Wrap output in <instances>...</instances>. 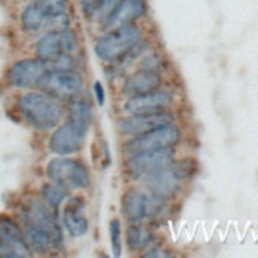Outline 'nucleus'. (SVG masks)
Returning a JSON list of instances; mask_svg holds the SVG:
<instances>
[{
    "label": "nucleus",
    "instance_id": "f257e3e1",
    "mask_svg": "<svg viewBox=\"0 0 258 258\" xmlns=\"http://www.w3.org/2000/svg\"><path fill=\"white\" fill-rule=\"evenodd\" d=\"M171 203L141 184H130L120 195V216L125 223H159L171 211Z\"/></svg>",
    "mask_w": 258,
    "mask_h": 258
},
{
    "label": "nucleus",
    "instance_id": "f03ea898",
    "mask_svg": "<svg viewBox=\"0 0 258 258\" xmlns=\"http://www.w3.org/2000/svg\"><path fill=\"white\" fill-rule=\"evenodd\" d=\"M18 113L38 132H52L65 119V103L43 91H29L18 98Z\"/></svg>",
    "mask_w": 258,
    "mask_h": 258
},
{
    "label": "nucleus",
    "instance_id": "7ed1b4c3",
    "mask_svg": "<svg viewBox=\"0 0 258 258\" xmlns=\"http://www.w3.org/2000/svg\"><path fill=\"white\" fill-rule=\"evenodd\" d=\"M144 37H148V27L144 22H132L106 32H97L92 49L103 65L114 63Z\"/></svg>",
    "mask_w": 258,
    "mask_h": 258
},
{
    "label": "nucleus",
    "instance_id": "20e7f679",
    "mask_svg": "<svg viewBox=\"0 0 258 258\" xmlns=\"http://www.w3.org/2000/svg\"><path fill=\"white\" fill-rule=\"evenodd\" d=\"M195 173V162L190 159H177L170 165L146 176L140 182L157 197L176 201L185 190L187 181Z\"/></svg>",
    "mask_w": 258,
    "mask_h": 258
},
{
    "label": "nucleus",
    "instance_id": "39448f33",
    "mask_svg": "<svg viewBox=\"0 0 258 258\" xmlns=\"http://www.w3.org/2000/svg\"><path fill=\"white\" fill-rule=\"evenodd\" d=\"M46 177L51 182L67 188L70 194H83L92 187L91 170H89V166L83 160L75 159V155H55L46 165Z\"/></svg>",
    "mask_w": 258,
    "mask_h": 258
},
{
    "label": "nucleus",
    "instance_id": "423d86ee",
    "mask_svg": "<svg viewBox=\"0 0 258 258\" xmlns=\"http://www.w3.org/2000/svg\"><path fill=\"white\" fill-rule=\"evenodd\" d=\"M21 227H37L51 233L54 241V250H60L65 244L63 230L59 223L57 211H54L41 197H32L24 201L19 211Z\"/></svg>",
    "mask_w": 258,
    "mask_h": 258
},
{
    "label": "nucleus",
    "instance_id": "0eeeda50",
    "mask_svg": "<svg viewBox=\"0 0 258 258\" xmlns=\"http://www.w3.org/2000/svg\"><path fill=\"white\" fill-rule=\"evenodd\" d=\"M184 140V132L177 122L160 125L154 130H149L143 135L133 138H125L120 143V154L122 157L132 155L144 151H155V149H166V148H177Z\"/></svg>",
    "mask_w": 258,
    "mask_h": 258
},
{
    "label": "nucleus",
    "instance_id": "6e6552de",
    "mask_svg": "<svg viewBox=\"0 0 258 258\" xmlns=\"http://www.w3.org/2000/svg\"><path fill=\"white\" fill-rule=\"evenodd\" d=\"M176 159L177 148L137 152L122 159V173L130 184H140L148 174L170 165Z\"/></svg>",
    "mask_w": 258,
    "mask_h": 258
},
{
    "label": "nucleus",
    "instance_id": "1a4fd4ad",
    "mask_svg": "<svg viewBox=\"0 0 258 258\" xmlns=\"http://www.w3.org/2000/svg\"><path fill=\"white\" fill-rule=\"evenodd\" d=\"M177 103V95L170 87H160L154 92L120 98L119 116L122 114H144V113H162L173 111Z\"/></svg>",
    "mask_w": 258,
    "mask_h": 258
},
{
    "label": "nucleus",
    "instance_id": "9d476101",
    "mask_svg": "<svg viewBox=\"0 0 258 258\" xmlns=\"http://www.w3.org/2000/svg\"><path fill=\"white\" fill-rule=\"evenodd\" d=\"M40 91L46 92L60 102H69L73 97L80 95L86 91V76L81 70L73 72H57V70H46L37 84Z\"/></svg>",
    "mask_w": 258,
    "mask_h": 258
},
{
    "label": "nucleus",
    "instance_id": "9b49d317",
    "mask_svg": "<svg viewBox=\"0 0 258 258\" xmlns=\"http://www.w3.org/2000/svg\"><path fill=\"white\" fill-rule=\"evenodd\" d=\"M89 130L91 128L65 117L62 124H59L52 130L48 141V148L54 155L60 157H72L81 154L86 146Z\"/></svg>",
    "mask_w": 258,
    "mask_h": 258
},
{
    "label": "nucleus",
    "instance_id": "f8f14e48",
    "mask_svg": "<svg viewBox=\"0 0 258 258\" xmlns=\"http://www.w3.org/2000/svg\"><path fill=\"white\" fill-rule=\"evenodd\" d=\"M177 122V116L173 111L162 113H144V114H122L116 119V130L122 140L133 138L160 125Z\"/></svg>",
    "mask_w": 258,
    "mask_h": 258
},
{
    "label": "nucleus",
    "instance_id": "ddd939ff",
    "mask_svg": "<svg viewBox=\"0 0 258 258\" xmlns=\"http://www.w3.org/2000/svg\"><path fill=\"white\" fill-rule=\"evenodd\" d=\"M62 227L70 234V238H84L91 230V222L87 217V200L81 192L70 194L62 208Z\"/></svg>",
    "mask_w": 258,
    "mask_h": 258
},
{
    "label": "nucleus",
    "instance_id": "4468645a",
    "mask_svg": "<svg viewBox=\"0 0 258 258\" xmlns=\"http://www.w3.org/2000/svg\"><path fill=\"white\" fill-rule=\"evenodd\" d=\"M149 16L148 0H120L119 5L111 11L95 30L106 32L132 22H144Z\"/></svg>",
    "mask_w": 258,
    "mask_h": 258
},
{
    "label": "nucleus",
    "instance_id": "2eb2a0df",
    "mask_svg": "<svg viewBox=\"0 0 258 258\" xmlns=\"http://www.w3.org/2000/svg\"><path fill=\"white\" fill-rule=\"evenodd\" d=\"M48 63L38 57H27L16 60L10 67L7 73L8 83L11 87L21 89V91H29L32 87H37L40 78L46 73Z\"/></svg>",
    "mask_w": 258,
    "mask_h": 258
},
{
    "label": "nucleus",
    "instance_id": "dca6fc26",
    "mask_svg": "<svg viewBox=\"0 0 258 258\" xmlns=\"http://www.w3.org/2000/svg\"><path fill=\"white\" fill-rule=\"evenodd\" d=\"M165 86V75L157 72L133 69L119 83V97L127 98L135 95H143L154 92Z\"/></svg>",
    "mask_w": 258,
    "mask_h": 258
},
{
    "label": "nucleus",
    "instance_id": "f3484780",
    "mask_svg": "<svg viewBox=\"0 0 258 258\" xmlns=\"http://www.w3.org/2000/svg\"><path fill=\"white\" fill-rule=\"evenodd\" d=\"M30 255L22 227L11 217L0 216V258H27Z\"/></svg>",
    "mask_w": 258,
    "mask_h": 258
},
{
    "label": "nucleus",
    "instance_id": "a211bd4d",
    "mask_svg": "<svg viewBox=\"0 0 258 258\" xmlns=\"http://www.w3.org/2000/svg\"><path fill=\"white\" fill-rule=\"evenodd\" d=\"M157 242H159V236H157L154 223H125L124 247L132 255H141L144 250H148Z\"/></svg>",
    "mask_w": 258,
    "mask_h": 258
},
{
    "label": "nucleus",
    "instance_id": "6ab92c4d",
    "mask_svg": "<svg viewBox=\"0 0 258 258\" xmlns=\"http://www.w3.org/2000/svg\"><path fill=\"white\" fill-rule=\"evenodd\" d=\"M65 117L91 128L95 122V102L86 91L65 102Z\"/></svg>",
    "mask_w": 258,
    "mask_h": 258
},
{
    "label": "nucleus",
    "instance_id": "aec40b11",
    "mask_svg": "<svg viewBox=\"0 0 258 258\" xmlns=\"http://www.w3.org/2000/svg\"><path fill=\"white\" fill-rule=\"evenodd\" d=\"M120 0H78L81 16L89 26L98 27L103 19L113 11Z\"/></svg>",
    "mask_w": 258,
    "mask_h": 258
},
{
    "label": "nucleus",
    "instance_id": "412c9836",
    "mask_svg": "<svg viewBox=\"0 0 258 258\" xmlns=\"http://www.w3.org/2000/svg\"><path fill=\"white\" fill-rule=\"evenodd\" d=\"M19 22L21 27L27 33H33V35H40L41 32L48 30V22H49V15L41 11L35 4H32L30 0L21 10L19 15Z\"/></svg>",
    "mask_w": 258,
    "mask_h": 258
},
{
    "label": "nucleus",
    "instance_id": "4be33fe9",
    "mask_svg": "<svg viewBox=\"0 0 258 258\" xmlns=\"http://www.w3.org/2000/svg\"><path fill=\"white\" fill-rule=\"evenodd\" d=\"M33 52H35V57L44 62H49L57 57V55H60L62 48H60L59 32H55V30L41 32L38 38L35 40V43H33Z\"/></svg>",
    "mask_w": 258,
    "mask_h": 258
},
{
    "label": "nucleus",
    "instance_id": "5701e85b",
    "mask_svg": "<svg viewBox=\"0 0 258 258\" xmlns=\"http://www.w3.org/2000/svg\"><path fill=\"white\" fill-rule=\"evenodd\" d=\"M22 234H24V241L32 253L46 255L54 250L52 236L46 230L37 227H22Z\"/></svg>",
    "mask_w": 258,
    "mask_h": 258
},
{
    "label": "nucleus",
    "instance_id": "b1692460",
    "mask_svg": "<svg viewBox=\"0 0 258 258\" xmlns=\"http://www.w3.org/2000/svg\"><path fill=\"white\" fill-rule=\"evenodd\" d=\"M69 195H70L69 190L60 187L59 184L51 182V181L41 187V198L46 201L54 211H59L63 206L65 200L69 198Z\"/></svg>",
    "mask_w": 258,
    "mask_h": 258
},
{
    "label": "nucleus",
    "instance_id": "393cba45",
    "mask_svg": "<svg viewBox=\"0 0 258 258\" xmlns=\"http://www.w3.org/2000/svg\"><path fill=\"white\" fill-rule=\"evenodd\" d=\"M108 236L113 256L119 258L124 253V225L119 217L111 219L108 223Z\"/></svg>",
    "mask_w": 258,
    "mask_h": 258
},
{
    "label": "nucleus",
    "instance_id": "a878e982",
    "mask_svg": "<svg viewBox=\"0 0 258 258\" xmlns=\"http://www.w3.org/2000/svg\"><path fill=\"white\" fill-rule=\"evenodd\" d=\"M138 70H148V72H157V73H166L168 70V60L159 49H152L144 57L135 65Z\"/></svg>",
    "mask_w": 258,
    "mask_h": 258
},
{
    "label": "nucleus",
    "instance_id": "bb28decb",
    "mask_svg": "<svg viewBox=\"0 0 258 258\" xmlns=\"http://www.w3.org/2000/svg\"><path fill=\"white\" fill-rule=\"evenodd\" d=\"M60 35V48H62V54H81V48H83V40H81V35L80 32H78L73 27L67 29V30H62L59 32Z\"/></svg>",
    "mask_w": 258,
    "mask_h": 258
},
{
    "label": "nucleus",
    "instance_id": "cd10ccee",
    "mask_svg": "<svg viewBox=\"0 0 258 258\" xmlns=\"http://www.w3.org/2000/svg\"><path fill=\"white\" fill-rule=\"evenodd\" d=\"M48 70H57V72H73V70H81V60L80 54H60L55 59L46 62Z\"/></svg>",
    "mask_w": 258,
    "mask_h": 258
},
{
    "label": "nucleus",
    "instance_id": "c85d7f7f",
    "mask_svg": "<svg viewBox=\"0 0 258 258\" xmlns=\"http://www.w3.org/2000/svg\"><path fill=\"white\" fill-rule=\"evenodd\" d=\"M46 15H60L72 13V0H30Z\"/></svg>",
    "mask_w": 258,
    "mask_h": 258
},
{
    "label": "nucleus",
    "instance_id": "c756f323",
    "mask_svg": "<svg viewBox=\"0 0 258 258\" xmlns=\"http://www.w3.org/2000/svg\"><path fill=\"white\" fill-rule=\"evenodd\" d=\"M92 98H94V102L97 106H105L106 103V91H105V87L103 84L100 83V81H94L92 83Z\"/></svg>",
    "mask_w": 258,
    "mask_h": 258
},
{
    "label": "nucleus",
    "instance_id": "7c9ffc66",
    "mask_svg": "<svg viewBox=\"0 0 258 258\" xmlns=\"http://www.w3.org/2000/svg\"><path fill=\"white\" fill-rule=\"evenodd\" d=\"M141 256H144V258H163V256H171V253H168V250L163 247V245H160L159 242H157L148 250H144L141 253Z\"/></svg>",
    "mask_w": 258,
    "mask_h": 258
}]
</instances>
